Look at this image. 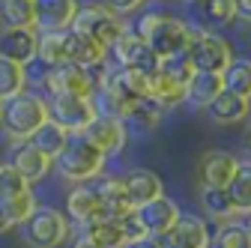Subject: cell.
<instances>
[{
    "label": "cell",
    "instance_id": "cell-1",
    "mask_svg": "<svg viewBox=\"0 0 251 248\" xmlns=\"http://www.w3.org/2000/svg\"><path fill=\"white\" fill-rule=\"evenodd\" d=\"M135 33L150 45V51L159 60H168V57H176L185 51L188 24L174 15H165V12H147L138 18Z\"/></svg>",
    "mask_w": 251,
    "mask_h": 248
},
{
    "label": "cell",
    "instance_id": "cell-2",
    "mask_svg": "<svg viewBox=\"0 0 251 248\" xmlns=\"http://www.w3.org/2000/svg\"><path fill=\"white\" fill-rule=\"evenodd\" d=\"M51 168H57V174L66 182H87L105 174V156L84 135H69Z\"/></svg>",
    "mask_w": 251,
    "mask_h": 248
},
{
    "label": "cell",
    "instance_id": "cell-3",
    "mask_svg": "<svg viewBox=\"0 0 251 248\" xmlns=\"http://www.w3.org/2000/svg\"><path fill=\"white\" fill-rule=\"evenodd\" d=\"M45 120H48L45 96H39V93H33V90H21L18 96L3 102L0 129L9 135V141H27Z\"/></svg>",
    "mask_w": 251,
    "mask_h": 248
},
{
    "label": "cell",
    "instance_id": "cell-4",
    "mask_svg": "<svg viewBox=\"0 0 251 248\" xmlns=\"http://www.w3.org/2000/svg\"><path fill=\"white\" fill-rule=\"evenodd\" d=\"M182 54L195 72H212V75H222L225 66L233 60V48L227 45L225 36H218L209 27H195V24H188V42Z\"/></svg>",
    "mask_w": 251,
    "mask_h": 248
},
{
    "label": "cell",
    "instance_id": "cell-5",
    "mask_svg": "<svg viewBox=\"0 0 251 248\" xmlns=\"http://www.w3.org/2000/svg\"><path fill=\"white\" fill-rule=\"evenodd\" d=\"M21 242L27 248H60L72 233V222L57 206H39L18 224Z\"/></svg>",
    "mask_w": 251,
    "mask_h": 248
},
{
    "label": "cell",
    "instance_id": "cell-6",
    "mask_svg": "<svg viewBox=\"0 0 251 248\" xmlns=\"http://www.w3.org/2000/svg\"><path fill=\"white\" fill-rule=\"evenodd\" d=\"M72 30L75 33H81V36H87V39H93V42H99L102 48H108L111 51V45L126 33V18L123 15H117L111 6H105V3H84V6H78V15H75V21H72Z\"/></svg>",
    "mask_w": 251,
    "mask_h": 248
},
{
    "label": "cell",
    "instance_id": "cell-7",
    "mask_svg": "<svg viewBox=\"0 0 251 248\" xmlns=\"http://www.w3.org/2000/svg\"><path fill=\"white\" fill-rule=\"evenodd\" d=\"M66 219L78 227L105 219V176L72 185V192L66 195Z\"/></svg>",
    "mask_w": 251,
    "mask_h": 248
},
{
    "label": "cell",
    "instance_id": "cell-8",
    "mask_svg": "<svg viewBox=\"0 0 251 248\" xmlns=\"http://www.w3.org/2000/svg\"><path fill=\"white\" fill-rule=\"evenodd\" d=\"M45 108H48V120L57 123L66 135H81L96 117L93 102L81 96H48Z\"/></svg>",
    "mask_w": 251,
    "mask_h": 248
},
{
    "label": "cell",
    "instance_id": "cell-9",
    "mask_svg": "<svg viewBox=\"0 0 251 248\" xmlns=\"http://www.w3.org/2000/svg\"><path fill=\"white\" fill-rule=\"evenodd\" d=\"M42 90H48V96H81V99H90L93 90H96V81H93L90 69H81L75 63H57V66H51L48 81H45Z\"/></svg>",
    "mask_w": 251,
    "mask_h": 248
},
{
    "label": "cell",
    "instance_id": "cell-10",
    "mask_svg": "<svg viewBox=\"0 0 251 248\" xmlns=\"http://www.w3.org/2000/svg\"><path fill=\"white\" fill-rule=\"evenodd\" d=\"M117 182H120V192H123L126 203H129V209H138V206H144V203L165 195L162 176L155 171H150V168H132L123 176H117Z\"/></svg>",
    "mask_w": 251,
    "mask_h": 248
},
{
    "label": "cell",
    "instance_id": "cell-11",
    "mask_svg": "<svg viewBox=\"0 0 251 248\" xmlns=\"http://www.w3.org/2000/svg\"><path fill=\"white\" fill-rule=\"evenodd\" d=\"M155 239L162 248H212V230L198 215H179L174 227Z\"/></svg>",
    "mask_w": 251,
    "mask_h": 248
},
{
    "label": "cell",
    "instance_id": "cell-12",
    "mask_svg": "<svg viewBox=\"0 0 251 248\" xmlns=\"http://www.w3.org/2000/svg\"><path fill=\"white\" fill-rule=\"evenodd\" d=\"M114 51V63L123 69H138L144 75H152L159 69V57L150 51V45L135 33V30H126V33L111 45Z\"/></svg>",
    "mask_w": 251,
    "mask_h": 248
},
{
    "label": "cell",
    "instance_id": "cell-13",
    "mask_svg": "<svg viewBox=\"0 0 251 248\" xmlns=\"http://www.w3.org/2000/svg\"><path fill=\"white\" fill-rule=\"evenodd\" d=\"M93 147H96L102 156H120L129 144V129H126V123L117 120V117H93V123L81 132Z\"/></svg>",
    "mask_w": 251,
    "mask_h": 248
},
{
    "label": "cell",
    "instance_id": "cell-14",
    "mask_svg": "<svg viewBox=\"0 0 251 248\" xmlns=\"http://www.w3.org/2000/svg\"><path fill=\"white\" fill-rule=\"evenodd\" d=\"M239 159L227 149H206L198 162V182L201 189H225L236 176Z\"/></svg>",
    "mask_w": 251,
    "mask_h": 248
},
{
    "label": "cell",
    "instance_id": "cell-15",
    "mask_svg": "<svg viewBox=\"0 0 251 248\" xmlns=\"http://www.w3.org/2000/svg\"><path fill=\"white\" fill-rule=\"evenodd\" d=\"M33 3V30L51 33V30H69L78 15V0H30Z\"/></svg>",
    "mask_w": 251,
    "mask_h": 248
},
{
    "label": "cell",
    "instance_id": "cell-16",
    "mask_svg": "<svg viewBox=\"0 0 251 248\" xmlns=\"http://www.w3.org/2000/svg\"><path fill=\"white\" fill-rule=\"evenodd\" d=\"M6 165L12 171H18L30 185H33V182H42L48 176V171H51L54 162L48 156H42V152L30 141H12V147L6 152Z\"/></svg>",
    "mask_w": 251,
    "mask_h": 248
},
{
    "label": "cell",
    "instance_id": "cell-17",
    "mask_svg": "<svg viewBox=\"0 0 251 248\" xmlns=\"http://www.w3.org/2000/svg\"><path fill=\"white\" fill-rule=\"evenodd\" d=\"M132 212L138 215V222H141V227L147 230V236H162L165 230L174 227V222L182 215V212H179V203L171 200L168 195L155 198V200H150V203H144V206H138V209H132Z\"/></svg>",
    "mask_w": 251,
    "mask_h": 248
},
{
    "label": "cell",
    "instance_id": "cell-18",
    "mask_svg": "<svg viewBox=\"0 0 251 248\" xmlns=\"http://www.w3.org/2000/svg\"><path fill=\"white\" fill-rule=\"evenodd\" d=\"M36 39L39 33L33 27H3L0 30V57L24 66L27 60L36 57Z\"/></svg>",
    "mask_w": 251,
    "mask_h": 248
},
{
    "label": "cell",
    "instance_id": "cell-19",
    "mask_svg": "<svg viewBox=\"0 0 251 248\" xmlns=\"http://www.w3.org/2000/svg\"><path fill=\"white\" fill-rule=\"evenodd\" d=\"M203 111H206V117L212 123H218V126H236V123H242L248 117V99L233 96V93H225L222 90Z\"/></svg>",
    "mask_w": 251,
    "mask_h": 248
},
{
    "label": "cell",
    "instance_id": "cell-20",
    "mask_svg": "<svg viewBox=\"0 0 251 248\" xmlns=\"http://www.w3.org/2000/svg\"><path fill=\"white\" fill-rule=\"evenodd\" d=\"M108 48H102L99 42H93L81 33H75V30L69 27V54H66V63H75L81 69H96L102 66L105 60H108Z\"/></svg>",
    "mask_w": 251,
    "mask_h": 248
},
{
    "label": "cell",
    "instance_id": "cell-21",
    "mask_svg": "<svg viewBox=\"0 0 251 248\" xmlns=\"http://www.w3.org/2000/svg\"><path fill=\"white\" fill-rule=\"evenodd\" d=\"M218 93H222V75L212 72H195L185 84V102L195 108H206Z\"/></svg>",
    "mask_w": 251,
    "mask_h": 248
},
{
    "label": "cell",
    "instance_id": "cell-22",
    "mask_svg": "<svg viewBox=\"0 0 251 248\" xmlns=\"http://www.w3.org/2000/svg\"><path fill=\"white\" fill-rule=\"evenodd\" d=\"M162 117H165V111H162V105L155 102L152 96H147V99H135L132 105H129V111H126V129H141V132H152L155 126L162 123Z\"/></svg>",
    "mask_w": 251,
    "mask_h": 248
},
{
    "label": "cell",
    "instance_id": "cell-23",
    "mask_svg": "<svg viewBox=\"0 0 251 248\" xmlns=\"http://www.w3.org/2000/svg\"><path fill=\"white\" fill-rule=\"evenodd\" d=\"M69 54V30H51V33H39L36 39V57L45 60L48 66L66 63Z\"/></svg>",
    "mask_w": 251,
    "mask_h": 248
},
{
    "label": "cell",
    "instance_id": "cell-24",
    "mask_svg": "<svg viewBox=\"0 0 251 248\" xmlns=\"http://www.w3.org/2000/svg\"><path fill=\"white\" fill-rule=\"evenodd\" d=\"M222 90L248 99V93H251V66H248L245 57H233L230 63L225 66V72H222Z\"/></svg>",
    "mask_w": 251,
    "mask_h": 248
},
{
    "label": "cell",
    "instance_id": "cell-25",
    "mask_svg": "<svg viewBox=\"0 0 251 248\" xmlns=\"http://www.w3.org/2000/svg\"><path fill=\"white\" fill-rule=\"evenodd\" d=\"M225 189H227V198H230L236 215H239V219H245L248 209H251V168H248V162H239L236 176L225 185Z\"/></svg>",
    "mask_w": 251,
    "mask_h": 248
},
{
    "label": "cell",
    "instance_id": "cell-26",
    "mask_svg": "<svg viewBox=\"0 0 251 248\" xmlns=\"http://www.w3.org/2000/svg\"><path fill=\"white\" fill-rule=\"evenodd\" d=\"M81 227L87 230V236L96 242L99 248H123V242H126L120 219H96V222L81 224Z\"/></svg>",
    "mask_w": 251,
    "mask_h": 248
},
{
    "label": "cell",
    "instance_id": "cell-27",
    "mask_svg": "<svg viewBox=\"0 0 251 248\" xmlns=\"http://www.w3.org/2000/svg\"><path fill=\"white\" fill-rule=\"evenodd\" d=\"M66 138H69V135H66V132H63V129L57 126V123H51V120H45V123H42V126H39V129H36L33 135H30L27 141H30V144H33V147H36V149L42 152V156H48V159L54 162V156H57V152L63 149V144H66Z\"/></svg>",
    "mask_w": 251,
    "mask_h": 248
},
{
    "label": "cell",
    "instance_id": "cell-28",
    "mask_svg": "<svg viewBox=\"0 0 251 248\" xmlns=\"http://www.w3.org/2000/svg\"><path fill=\"white\" fill-rule=\"evenodd\" d=\"M201 206L209 219L222 222V224L230 222V219H239L230 198H227V189H201Z\"/></svg>",
    "mask_w": 251,
    "mask_h": 248
},
{
    "label": "cell",
    "instance_id": "cell-29",
    "mask_svg": "<svg viewBox=\"0 0 251 248\" xmlns=\"http://www.w3.org/2000/svg\"><path fill=\"white\" fill-rule=\"evenodd\" d=\"M21 90H27V84H24V69H21L18 63H12V60L0 57V102L18 96Z\"/></svg>",
    "mask_w": 251,
    "mask_h": 248
},
{
    "label": "cell",
    "instance_id": "cell-30",
    "mask_svg": "<svg viewBox=\"0 0 251 248\" xmlns=\"http://www.w3.org/2000/svg\"><path fill=\"white\" fill-rule=\"evenodd\" d=\"M215 248H251V233L248 224L239 219H230L218 227L215 233Z\"/></svg>",
    "mask_w": 251,
    "mask_h": 248
},
{
    "label": "cell",
    "instance_id": "cell-31",
    "mask_svg": "<svg viewBox=\"0 0 251 248\" xmlns=\"http://www.w3.org/2000/svg\"><path fill=\"white\" fill-rule=\"evenodd\" d=\"M201 6H203V15H206L209 30H212V27H227V24H233L236 15H239L236 0H201Z\"/></svg>",
    "mask_w": 251,
    "mask_h": 248
},
{
    "label": "cell",
    "instance_id": "cell-32",
    "mask_svg": "<svg viewBox=\"0 0 251 248\" xmlns=\"http://www.w3.org/2000/svg\"><path fill=\"white\" fill-rule=\"evenodd\" d=\"M0 21L6 27H33V3L30 0H0Z\"/></svg>",
    "mask_w": 251,
    "mask_h": 248
},
{
    "label": "cell",
    "instance_id": "cell-33",
    "mask_svg": "<svg viewBox=\"0 0 251 248\" xmlns=\"http://www.w3.org/2000/svg\"><path fill=\"white\" fill-rule=\"evenodd\" d=\"M27 192H33V185L18 171H12L6 162H0V198H18V195H27Z\"/></svg>",
    "mask_w": 251,
    "mask_h": 248
},
{
    "label": "cell",
    "instance_id": "cell-34",
    "mask_svg": "<svg viewBox=\"0 0 251 248\" xmlns=\"http://www.w3.org/2000/svg\"><path fill=\"white\" fill-rule=\"evenodd\" d=\"M21 69H24V84H27V90H30V87H45L48 72H51V66L45 63V60H39V57L27 60Z\"/></svg>",
    "mask_w": 251,
    "mask_h": 248
},
{
    "label": "cell",
    "instance_id": "cell-35",
    "mask_svg": "<svg viewBox=\"0 0 251 248\" xmlns=\"http://www.w3.org/2000/svg\"><path fill=\"white\" fill-rule=\"evenodd\" d=\"M144 3H147V0H108L105 6H111L117 15H132V12H138Z\"/></svg>",
    "mask_w": 251,
    "mask_h": 248
},
{
    "label": "cell",
    "instance_id": "cell-36",
    "mask_svg": "<svg viewBox=\"0 0 251 248\" xmlns=\"http://www.w3.org/2000/svg\"><path fill=\"white\" fill-rule=\"evenodd\" d=\"M123 248H162V245H159V239H155V236H141V239L123 242Z\"/></svg>",
    "mask_w": 251,
    "mask_h": 248
},
{
    "label": "cell",
    "instance_id": "cell-37",
    "mask_svg": "<svg viewBox=\"0 0 251 248\" xmlns=\"http://www.w3.org/2000/svg\"><path fill=\"white\" fill-rule=\"evenodd\" d=\"M72 248H99V245L87 236V230H84V227H78V230H75V236H72Z\"/></svg>",
    "mask_w": 251,
    "mask_h": 248
},
{
    "label": "cell",
    "instance_id": "cell-38",
    "mask_svg": "<svg viewBox=\"0 0 251 248\" xmlns=\"http://www.w3.org/2000/svg\"><path fill=\"white\" fill-rule=\"evenodd\" d=\"M9 230H15V222H12V215L6 212V206L0 203V236L9 233Z\"/></svg>",
    "mask_w": 251,
    "mask_h": 248
},
{
    "label": "cell",
    "instance_id": "cell-39",
    "mask_svg": "<svg viewBox=\"0 0 251 248\" xmlns=\"http://www.w3.org/2000/svg\"><path fill=\"white\" fill-rule=\"evenodd\" d=\"M236 6H239V15H242V18L251 15V0H236Z\"/></svg>",
    "mask_w": 251,
    "mask_h": 248
},
{
    "label": "cell",
    "instance_id": "cell-40",
    "mask_svg": "<svg viewBox=\"0 0 251 248\" xmlns=\"http://www.w3.org/2000/svg\"><path fill=\"white\" fill-rule=\"evenodd\" d=\"M0 114H3V102H0Z\"/></svg>",
    "mask_w": 251,
    "mask_h": 248
}]
</instances>
